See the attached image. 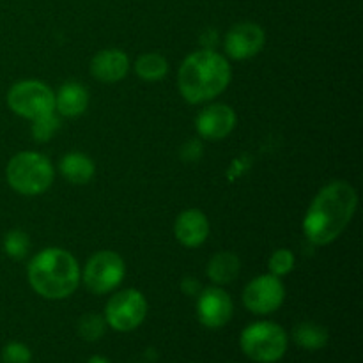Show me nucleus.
Returning <instances> with one entry per match:
<instances>
[{
	"instance_id": "f257e3e1",
	"label": "nucleus",
	"mask_w": 363,
	"mask_h": 363,
	"mask_svg": "<svg viewBox=\"0 0 363 363\" xmlns=\"http://www.w3.org/2000/svg\"><path fill=\"white\" fill-rule=\"evenodd\" d=\"M358 206L357 190L346 181H332L321 188L303 218V233L311 243L325 247L346 230Z\"/></svg>"
},
{
	"instance_id": "f03ea898",
	"label": "nucleus",
	"mask_w": 363,
	"mask_h": 363,
	"mask_svg": "<svg viewBox=\"0 0 363 363\" xmlns=\"http://www.w3.org/2000/svg\"><path fill=\"white\" fill-rule=\"evenodd\" d=\"M230 82V66L215 50L204 48L191 53L181 64L177 87L188 103H206L216 98Z\"/></svg>"
},
{
	"instance_id": "7ed1b4c3",
	"label": "nucleus",
	"mask_w": 363,
	"mask_h": 363,
	"mask_svg": "<svg viewBox=\"0 0 363 363\" xmlns=\"http://www.w3.org/2000/svg\"><path fill=\"white\" fill-rule=\"evenodd\" d=\"M28 282L46 300H64L77 291L80 268L64 248H45L28 264Z\"/></svg>"
},
{
	"instance_id": "20e7f679",
	"label": "nucleus",
	"mask_w": 363,
	"mask_h": 363,
	"mask_svg": "<svg viewBox=\"0 0 363 363\" xmlns=\"http://www.w3.org/2000/svg\"><path fill=\"white\" fill-rule=\"evenodd\" d=\"M9 186L21 195H39L53 183V167L46 156L34 151L18 152L6 167Z\"/></svg>"
},
{
	"instance_id": "39448f33",
	"label": "nucleus",
	"mask_w": 363,
	"mask_h": 363,
	"mask_svg": "<svg viewBox=\"0 0 363 363\" xmlns=\"http://www.w3.org/2000/svg\"><path fill=\"white\" fill-rule=\"evenodd\" d=\"M241 350L257 363H275L286 354L287 335L282 326L269 321L254 323L241 333Z\"/></svg>"
},
{
	"instance_id": "423d86ee",
	"label": "nucleus",
	"mask_w": 363,
	"mask_h": 363,
	"mask_svg": "<svg viewBox=\"0 0 363 363\" xmlns=\"http://www.w3.org/2000/svg\"><path fill=\"white\" fill-rule=\"evenodd\" d=\"M7 105L16 116L34 121L55 110V94L43 82L21 80L7 92Z\"/></svg>"
},
{
	"instance_id": "0eeeda50",
	"label": "nucleus",
	"mask_w": 363,
	"mask_h": 363,
	"mask_svg": "<svg viewBox=\"0 0 363 363\" xmlns=\"http://www.w3.org/2000/svg\"><path fill=\"white\" fill-rule=\"evenodd\" d=\"M126 275L123 257L112 250H101L92 255L84 269V284L91 293L106 294L119 287Z\"/></svg>"
},
{
	"instance_id": "6e6552de",
	"label": "nucleus",
	"mask_w": 363,
	"mask_h": 363,
	"mask_svg": "<svg viewBox=\"0 0 363 363\" xmlns=\"http://www.w3.org/2000/svg\"><path fill=\"white\" fill-rule=\"evenodd\" d=\"M147 301L137 289H124L113 294L105 307V321L116 332H131L144 323Z\"/></svg>"
},
{
	"instance_id": "1a4fd4ad",
	"label": "nucleus",
	"mask_w": 363,
	"mask_h": 363,
	"mask_svg": "<svg viewBox=\"0 0 363 363\" xmlns=\"http://www.w3.org/2000/svg\"><path fill=\"white\" fill-rule=\"evenodd\" d=\"M286 298V289L275 275H261L243 291V303L254 314H272L279 311Z\"/></svg>"
},
{
	"instance_id": "9d476101",
	"label": "nucleus",
	"mask_w": 363,
	"mask_h": 363,
	"mask_svg": "<svg viewBox=\"0 0 363 363\" xmlns=\"http://www.w3.org/2000/svg\"><path fill=\"white\" fill-rule=\"evenodd\" d=\"M266 43V34L261 25L254 21L236 23L225 35V52L230 59L247 60L255 57Z\"/></svg>"
},
{
	"instance_id": "9b49d317",
	"label": "nucleus",
	"mask_w": 363,
	"mask_h": 363,
	"mask_svg": "<svg viewBox=\"0 0 363 363\" xmlns=\"http://www.w3.org/2000/svg\"><path fill=\"white\" fill-rule=\"evenodd\" d=\"M233 300L222 287H208L199 293L197 318L206 328H222L233 318Z\"/></svg>"
},
{
	"instance_id": "f8f14e48",
	"label": "nucleus",
	"mask_w": 363,
	"mask_h": 363,
	"mask_svg": "<svg viewBox=\"0 0 363 363\" xmlns=\"http://www.w3.org/2000/svg\"><path fill=\"white\" fill-rule=\"evenodd\" d=\"M234 128H236V113L229 105H223V103L206 106L197 117L199 135L208 140L225 138Z\"/></svg>"
},
{
	"instance_id": "ddd939ff",
	"label": "nucleus",
	"mask_w": 363,
	"mask_h": 363,
	"mask_svg": "<svg viewBox=\"0 0 363 363\" xmlns=\"http://www.w3.org/2000/svg\"><path fill=\"white\" fill-rule=\"evenodd\" d=\"M130 69V59L119 48H106L96 53L91 60V74L103 84L123 80Z\"/></svg>"
},
{
	"instance_id": "4468645a",
	"label": "nucleus",
	"mask_w": 363,
	"mask_h": 363,
	"mask_svg": "<svg viewBox=\"0 0 363 363\" xmlns=\"http://www.w3.org/2000/svg\"><path fill=\"white\" fill-rule=\"evenodd\" d=\"M174 234L177 241L188 248H197L208 240L209 220L199 209H186L181 213L174 225Z\"/></svg>"
},
{
	"instance_id": "2eb2a0df",
	"label": "nucleus",
	"mask_w": 363,
	"mask_h": 363,
	"mask_svg": "<svg viewBox=\"0 0 363 363\" xmlns=\"http://www.w3.org/2000/svg\"><path fill=\"white\" fill-rule=\"evenodd\" d=\"M89 106V92L84 85L71 84L62 85L55 94V108L60 116L77 117L87 110Z\"/></svg>"
},
{
	"instance_id": "dca6fc26",
	"label": "nucleus",
	"mask_w": 363,
	"mask_h": 363,
	"mask_svg": "<svg viewBox=\"0 0 363 363\" xmlns=\"http://www.w3.org/2000/svg\"><path fill=\"white\" fill-rule=\"evenodd\" d=\"M240 268L241 262L236 254H233V252H218V254H215L211 257L206 273H208L209 280L213 284H216V286H227L233 280H236V277L240 275Z\"/></svg>"
},
{
	"instance_id": "f3484780",
	"label": "nucleus",
	"mask_w": 363,
	"mask_h": 363,
	"mask_svg": "<svg viewBox=\"0 0 363 363\" xmlns=\"http://www.w3.org/2000/svg\"><path fill=\"white\" fill-rule=\"evenodd\" d=\"M60 172L69 183L87 184L94 176V162L82 152H69L60 160Z\"/></svg>"
},
{
	"instance_id": "a211bd4d",
	"label": "nucleus",
	"mask_w": 363,
	"mask_h": 363,
	"mask_svg": "<svg viewBox=\"0 0 363 363\" xmlns=\"http://www.w3.org/2000/svg\"><path fill=\"white\" fill-rule=\"evenodd\" d=\"M294 342L308 351H318L328 344V332L315 323H300L293 332Z\"/></svg>"
},
{
	"instance_id": "6ab92c4d",
	"label": "nucleus",
	"mask_w": 363,
	"mask_h": 363,
	"mask_svg": "<svg viewBox=\"0 0 363 363\" xmlns=\"http://www.w3.org/2000/svg\"><path fill=\"white\" fill-rule=\"evenodd\" d=\"M169 71V62L160 53H144L135 62V73L145 82H160Z\"/></svg>"
},
{
	"instance_id": "aec40b11",
	"label": "nucleus",
	"mask_w": 363,
	"mask_h": 363,
	"mask_svg": "<svg viewBox=\"0 0 363 363\" xmlns=\"http://www.w3.org/2000/svg\"><path fill=\"white\" fill-rule=\"evenodd\" d=\"M4 252L14 261H20L30 252V238L20 229L9 230L4 238Z\"/></svg>"
},
{
	"instance_id": "412c9836",
	"label": "nucleus",
	"mask_w": 363,
	"mask_h": 363,
	"mask_svg": "<svg viewBox=\"0 0 363 363\" xmlns=\"http://www.w3.org/2000/svg\"><path fill=\"white\" fill-rule=\"evenodd\" d=\"M59 128H60V119L52 112L32 121L30 133L35 142H48L50 138L59 131Z\"/></svg>"
},
{
	"instance_id": "4be33fe9",
	"label": "nucleus",
	"mask_w": 363,
	"mask_h": 363,
	"mask_svg": "<svg viewBox=\"0 0 363 363\" xmlns=\"http://www.w3.org/2000/svg\"><path fill=\"white\" fill-rule=\"evenodd\" d=\"M106 321L98 314H85L84 318L78 321V333L84 340L87 342H94V340H99L105 333Z\"/></svg>"
},
{
	"instance_id": "5701e85b",
	"label": "nucleus",
	"mask_w": 363,
	"mask_h": 363,
	"mask_svg": "<svg viewBox=\"0 0 363 363\" xmlns=\"http://www.w3.org/2000/svg\"><path fill=\"white\" fill-rule=\"evenodd\" d=\"M269 273L275 277H284L287 275V273L293 272L294 268V255L293 252L289 250V248H279V250H275L272 254V257H269Z\"/></svg>"
},
{
	"instance_id": "b1692460",
	"label": "nucleus",
	"mask_w": 363,
	"mask_h": 363,
	"mask_svg": "<svg viewBox=\"0 0 363 363\" xmlns=\"http://www.w3.org/2000/svg\"><path fill=\"white\" fill-rule=\"evenodd\" d=\"M4 363H30L32 353L25 344L9 342L2 351Z\"/></svg>"
},
{
	"instance_id": "393cba45",
	"label": "nucleus",
	"mask_w": 363,
	"mask_h": 363,
	"mask_svg": "<svg viewBox=\"0 0 363 363\" xmlns=\"http://www.w3.org/2000/svg\"><path fill=\"white\" fill-rule=\"evenodd\" d=\"M201 155H202V145L201 142L197 140L186 142V144L183 145V149H181V158H183L184 162H197V160L201 158Z\"/></svg>"
},
{
	"instance_id": "a878e982",
	"label": "nucleus",
	"mask_w": 363,
	"mask_h": 363,
	"mask_svg": "<svg viewBox=\"0 0 363 363\" xmlns=\"http://www.w3.org/2000/svg\"><path fill=\"white\" fill-rule=\"evenodd\" d=\"M181 289H183V293L188 294V296H197V294L202 291V287L197 279L188 277V279H184L183 282H181Z\"/></svg>"
},
{
	"instance_id": "bb28decb",
	"label": "nucleus",
	"mask_w": 363,
	"mask_h": 363,
	"mask_svg": "<svg viewBox=\"0 0 363 363\" xmlns=\"http://www.w3.org/2000/svg\"><path fill=\"white\" fill-rule=\"evenodd\" d=\"M87 363H110L105 357H92Z\"/></svg>"
}]
</instances>
